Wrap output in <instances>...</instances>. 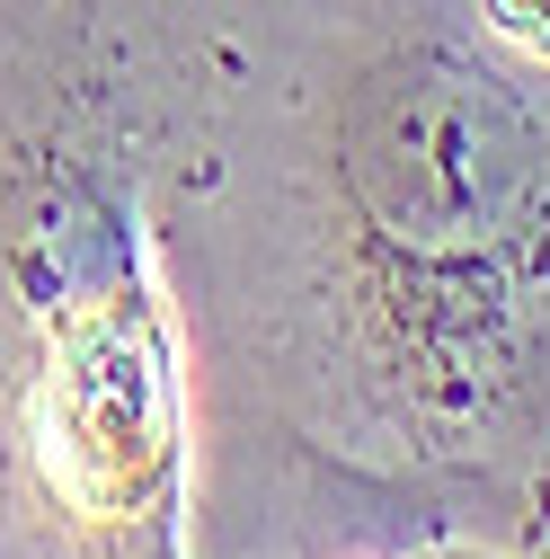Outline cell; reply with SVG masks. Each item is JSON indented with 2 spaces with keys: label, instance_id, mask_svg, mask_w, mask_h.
<instances>
[{
  "label": "cell",
  "instance_id": "3957f363",
  "mask_svg": "<svg viewBox=\"0 0 550 559\" xmlns=\"http://www.w3.org/2000/svg\"><path fill=\"white\" fill-rule=\"evenodd\" d=\"M391 559H541V550H524V542H506V533H399L391 542Z\"/></svg>",
  "mask_w": 550,
  "mask_h": 559
},
{
  "label": "cell",
  "instance_id": "7a4b0ae2",
  "mask_svg": "<svg viewBox=\"0 0 550 559\" xmlns=\"http://www.w3.org/2000/svg\"><path fill=\"white\" fill-rule=\"evenodd\" d=\"M124 72L0 116V559H187L195 373Z\"/></svg>",
  "mask_w": 550,
  "mask_h": 559
},
{
  "label": "cell",
  "instance_id": "6da1fadb",
  "mask_svg": "<svg viewBox=\"0 0 550 559\" xmlns=\"http://www.w3.org/2000/svg\"><path fill=\"white\" fill-rule=\"evenodd\" d=\"M214 231L302 550L550 559V0H249Z\"/></svg>",
  "mask_w": 550,
  "mask_h": 559
}]
</instances>
